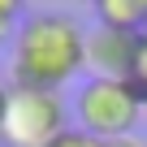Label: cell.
<instances>
[{
    "label": "cell",
    "instance_id": "obj_8",
    "mask_svg": "<svg viewBox=\"0 0 147 147\" xmlns=\"http://www.w3.org/2000/svg\"><path fill=\"white\" fill-rule=\"evenodd\" d=\"M108 147H147L138 134H121V138H108Z\"/></svg>",
    "mask_w": 147,
    "mask_h": 147
},
{
    "label": "cell",
    "instance_id": "obj_1",
    "mask_svg": "<svg viewBox=\"0 0 147 147\" xmlns=\"http://www.w3.org/2000/svg\"><path fill=\"white\" fill-rule=\"evenodd\" d=\"M87 69V30L69 13H30L13 30V82L61 91Z\"/></svg>",
    "mask_w": 147,
    "mask_h": 147
},
{
    "label": "cell",
    "instance_id": "obj_7",
    "mask_svg": "<svg viewBox=\"0 0 147 147\" xmlns=\"http://www.w3.org/2000/svg\"><path fill=\"white\" fill-rule=\"evenodd\" d=\"M22 5H26V0H0V18H5V22H18Z\"/></svg>",
    "mask_w": 147,
    "mask_h": 147
},
{
    "label": "cell",
    "instance_id": "obj_10",
    "mask_svg": "<svg viewBox=\"0 0 147 147\" xmlns=\"http://www.w3.org/2000/svg\"><path fill=\"white\" fill-rule=\"evenodd\" d=\"M5 100H9V87L0 82V130H5Z\"/></svg>",
    "mask_w": 147,
    "mask_h": 147
},
{
    "label": "cell",
    "instance_id": "obj_9",
    "mask_svg": "<svg viewBox=\"0 0 147 147\" xmlns=\"http://www.w3.org/2000/svg\"><path fill=\"white\" fill-rule=\"evenodd\" d=\"M13 30H18V26H13V22H5V18H0V48H5V43H9V39H13Z\"/></svg>",
    "mask_w": 147,
    "mask_h": 147
},
{
    "label": "cell",
    "instance_id": "obj_4",
    "mask_svg": "<svg viewBox=\"0 0 147 147\" xmlns=\"http://www.w3.org/2000/svg\"><path fill=\"white\" fill-rule=\"evenodd\" d=\"M143 35L117 30V26H95L87 35V69L91 78H134V61H138Z\"/></svg>",
    "mask_w": 147,
    "mask_h": 147
},
{
    "label": "cell",
    "instance_id": "obj_2",
    "mask_svg": "<svg viewBox=\"0 0 147 147\" xmlns=\"http://www.w3.org/2000/svg\"><path fill=\"white\" fill-rule=\"evenodd\" d=\"M74 117H78V130L104 143L134 134V125L143 121V91L125 78H87L74 95Z\"/></svg>",
    "mask_w": 147,
    "mask_h": 147
},
{
    "label": "cell",
    "instance_id": "obj_6",
    "mask_svg": "<svg viewBox=\"0 0 147 147\" xmlns=\"http://www.w3.org/2000/svg\"><path fill=\"white\" fill-rule=\"evenodd\" d=\"M48 147H108L104 138H95V134H87V130H78V125H74V130H61Z\"/></svg>",
    "mask_w": 147,
    "mask_h": 147
},
{
    "label": "cell",
    "instance_id": "obj_3",
    "mask_svg": "<svg viewBox=\"0 0 147 147\" xmlns=\"http://www.w3.org/2000/svg\"><path fill=\"white\" fill-rule=\"evenodd\" d=\"M65 125V100L61 91L43 87H9L5 100V130H0V147H48Z\"/></svg>",
    "mask_w": 147,
    "mask_h": 147
},
{
    "label": "cell",
    "instance_id": "obj_5",
    "mask_svg": "<svg viewBox=\"0 0 147 147\" xmlns=\"http://www.w3.org/2000/svg\"><path fill=\"white\" fill-rule=\"evenodd\" d=\"M95 18L100 26H117V30H147V0H95Z\"/></svg>",
    "mask_w": 147,
    "mask_h": 147
}]
</instances>
